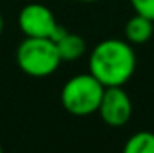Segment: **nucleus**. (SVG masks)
I'll list each match as a JSON object with an SVG mask.
<instances>
[{
    "mask_svg": "<svg viewBox=\"0 0 154 153\" xmlns=\"http://www.w3.org/2000/svg\"><path fill=\"white\" fill-rule=\"evenodd\" d=\"M130 3L138 15L154 21V0H130Z\"/></svg>",
    "mask_w": 154,
    "mask_h": 153,
    "instance_id": "9",
    "label": "nucleus"
},
{
    "mask_svg": "<svg viewBox=\"0 0 154 153\" xmlns=\"http://www.w3.org/2000/svg\"><path fill=\"white\" fill-rule=\"evenodd\" d=\"M0 153H3V148H2V145H0Z\"/></svg>",
    "mask_w": 154,
    "mask_h": 153,
    "instance_id": "12",
    "label": "nucleus"
},
{
    "mask_svg": "<svg viewBox=\"0 0 154 153\" xmlns=\"http://www.w3.org/2000/svg\"><path fill=\"white\" fill-rule=\"evenodd\" d=\"M122 153H154V132L141 130L133 133L123 145Z\"/></svg>",
    "mask_w": 154,
    "mask_h": 153,
    "instance_id": "8",
    "label": "nucleus"
},
{
    "mask_svg": "<svg viewBox=\"0 0 154 153\" xmlns=\"http://www.w3.org/2000/svg\"><path fill=\"white\" fill-rule=\"evenodd\" d=\"M105 87L90 72L71 78L61 91V104L71 115L85 117L98 110Z\"/></svg>",
    "mask_w": 154,
    "mask_h": 153,
    "instance_id": "3",
    "label": "nucleus"
},
{
    "mask_svg": "<svg viewBox=\"0 0 154 153\" xmlns=\"http://www.w3.org/2000/svg\"><path fill=\"white\" fill-rule=\"evenodd\" d=\"M61 63L56 43L49 38H25L17 48L18 68L31 78H48Z\"/></svg>",
    "mask_w": 154,
    "mask_h": 153,
    "instance_id": "2",
    "label": "nucleus"
},
{
    "mask_svg": "<svg viewBox=\"0 0 154 153\" xmlns=\"http://www.w3.org/2000/svg\"><path fill=\"white\" fill-rule=\"evenodd\" d=\"M136 54L126 40L108 38L94 46L89 58V72L103 87L125 86L134 74Z\"/></svg>",
    "mask_w": 154,
    "mask_h": 153,
    "instance_id": "1",
    "label": "nucleus"
},
{
    "mask_svg": "<svg viewBox=\"0 0 154 153\" xmlns=\"http://www.w3.org/2000/svg\"><path fill=\"white\" fill-rule=\"evenodd\" d=\"M97 112L100 114L102 120L110 127L126 125L133 114V104L123 86L105 87Z\"/></svg>",
    "mask_w": 154,
    "mask_h": 153,
    "instance_id": "5",
    "label": "nucleus"
},
{
    "mask_svg": "<svg viewBox=\"0 0 154 153\" xmlns=\"http://www.w3.org/2000/svg\"><path fill=\"white\" fill-rule=\"evenodd\" d=\"M79 2H82V3H92V2H98V0H79Z\"/></svg>",
    "mask_w": 154,
    "mask_h": 153,
    "instance_id": "11",
    "label": "nucleus"
},
{
    "mask_svg": "<svg viewBox=\"0 0 154 153\" xmlns=\"http://www.w3.org/2000/svg\"><path fill=\"white\" fill-rule=\"evenodd\" d=\"M2 31H3V17L0 13V35H2Z\"/></svg>",
    "mask_w": 154,
    "mask_h": 153,
    "instance_id": "10",
    "label": "nucleus"
},
{
    "mask_svg": "<svg viewBox=\"0 0 154 153\" xmlns=\"http://www.w3.org/2000/svg\"><path fill=\"white\" fill-rule=\"evenodd\" d=\"M51 8L43 3H28L18 13V28L26 38H49L57 27Z\"/></svg>",
    "mask_w": 154,
    "mask_h": 153,
    "instance_id": "4",
    "label": "nucleus"
},
{
    "mask_svg": "<svg viewBox=\"0 0 154 153\" xmlns=\"http://www.w3.org/2000/svg\"><path fill=\"white\" fill-rule=\"evenodd\" d=\"M154 33V21L146 17L134 15L125 25V38L131 45H144Z\"/></svg>",
    "mask_w": 154,
    "mask_h": 153,
    "instance_id": "6",
    "label": "nucleus"
},
{
    "mask_svg": "<svg viewBox=\"0 0 154 153\" xmlns=\"http://www.w3.org/2000/svg\"><path fill=\"white\" fill-rule=\"evenodd\" d=\"M56 46H57V51H59V56L62 61H77L87 51L85 40L79 35L69 33V31L61 40H57Z\"/></svg>",
    "mask_w": 154,
    "mask_h": 153,
    "instance_id": "7",
    "label": "nucleus"
}]
</instances>
